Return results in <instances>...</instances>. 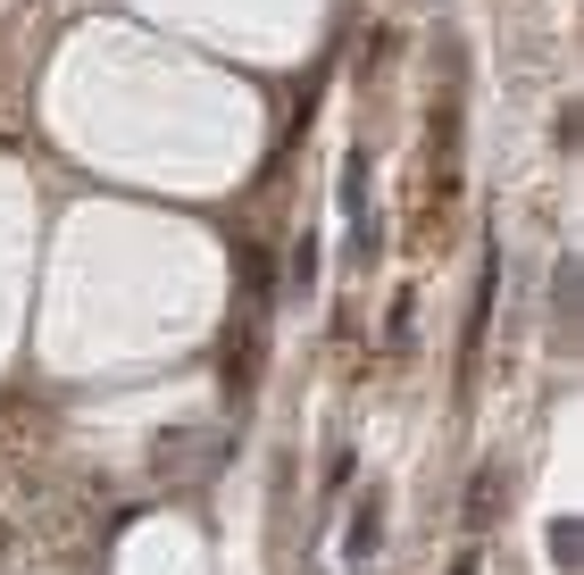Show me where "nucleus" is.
<instances>
[{"instance_id":"20e7f679","label":"nucleus","mask_w":584,"mask_h":575,"mask_svg":"<svg viewBox=\"0 0 584 575\" xmlns=\"http://www.w3.org/2000/svg\"><path fill=\"white\" fill-rule=\"evenodd\" d=\"M309 284H318V242H301V251H293V292H309Z\"/></svg>"},{"instance_id":"f257e3e1","label":"nucleus","mask_w":584,"mask_h":575,"mask_svg":"<svg viewBox=\"0 0 584 575\" xmlns=\"http://www.w3.org/2000/svg\"><path fill=\"white\" fill-rule=\"evenodd\" d=\"M384 542V492H368V501L351 509V534H342V558L351 567H368V551Z\"/></svg>"},{"instance_id":"f03ea898","label":"nucleus","mask_w":584,"mask_h":575,"mask_svg":"<svg viewBox=\"0 0 584 575\" xmlns=\"http://www.w3.org/2000/svg\"><path fill=\"white\" fill-rule=\"evenodd\" d=\"M342 217H351V242L368 251V150H351V168H342Z\"/></svg>"},{"instance_id":"7ed1b4c3","label":"nucleus","mask_w":584,"mask_h":575,"mask_svg":"<svg viewBox=\"0 0 584 575\" xmlns=\"http://www.w3.org/2000/svg\"><path fill=\"white\" fill-rule=\"evenodd\" d=\"M551 567H576V525L551 518Z\"/></svg>"}]
</instances>
